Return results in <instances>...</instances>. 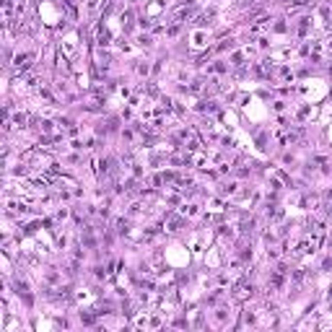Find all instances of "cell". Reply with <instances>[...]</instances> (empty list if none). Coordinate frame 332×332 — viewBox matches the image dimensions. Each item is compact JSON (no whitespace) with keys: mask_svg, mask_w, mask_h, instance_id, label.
<instances>
[{"mask_svg":"<svg viewBox=\"0 0 332 332\" xmlns=\"http://www.w3.org/2000/svg\"><path fill=\"white\" fill-rule=\"evenodd\" d=\"M306 0H291V5H304Z\"/></svg>","mask_w":332,"mask_h":332,"instance_id":"1","label":"cell"}]
</instances>
